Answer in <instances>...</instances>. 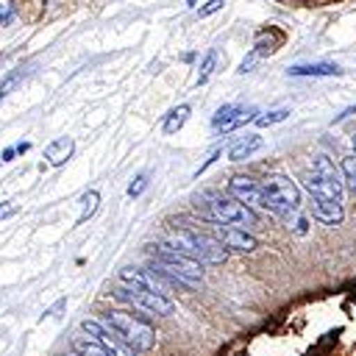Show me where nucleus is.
I'll return each mask as SVG.
<instances>
[{"instance_id": "23", "label": "nucleus", "mask_w": 356, "mask_h": 356, "mask_svg": "<svg viewBox=\"0 0 356 356\" xmlns=\"http://www.w3.org/2000/svg\"><path fill=\"white\" fill-rule=\"evenodd\" d=\"M289 117V108H275V111H264V114H256V125H275V122H281V120H286Z\"/></svg>"}, {"instance_id": "19", "label": "nucleus", "mask_w": 356, "mask_h": 356, "mask_svg": "<svg viewBox=\"0 0 356 356\" xmlns=\"http://www.w3.org/2000/svg\"><path fill=\"white\" fill-rule=\"evenodd\" d=\"M186 120H189V106H186V103L175 106V108L167 114V120H164V134H175Z\"/></svg>"}, {"instance_id": "27", "label": "nucleus", "mask_w": 356, "mask_h": 356, "mask_svg": "<svg viewBox=\"0 0 356 356\" xmlns=\"http://www.w3.org/2000/svg\"><path fill=\"white\" fill-rule=\"evenodd\" d=\"M19 78H22V70H14V72H11V75H8L6 81H3V86H0V100H3V97H6L8 92H11V86H14V83H17Z\"/></svg>"}, {"instance_id": "15", "label": "nucleus", "mask_w": 356, "mask_h": 356, "mask_svg": "<svg viewBox=\"0 0 356 356\" xmlns=\"http://www.w3.org/2000/svg\"><path fill=\"white\" fill-rule=\"evenodd\" d=\"M72 150H75L72 139H70V136H58V139H53V142L44 147V159H47L50 167H61V164L72 156Z\"/></svg>"}, {"instance_id": "10", "label": "nucleus", "mask_w": 356, "mask_h": 356, "mask_svg": "<svg viewBox=\"0 0 356 356\" xmlns=\"http://www.w3.org/2000/svg\"><path fill=\"white\" fill-rule=\"evenodd\" d=\"M81 328L108 353V356H136V350L134 348H128L108 325H103V320H83L81 323Z\"/></svg>"}, {"instance_id": "4", "label": "nucleus", "mask_w": 356, "mask_h": 356, "mask_svg": "<svg viewBox=\"0 0 356 356\" xmlns=\"http://www.w3.org/2000/svg\"><path fill=\"white\" fill-rule=\"evenodd\" d=\"M309 197H320V200H334L342 203V172L334 167V161L328 156H314L309 170H306V181H303Z\"/></svg>"}, {"instance_id": "33", "label": "nucleus", "mask_w": 356, "mask_h": 356, "mask_svg": "<svg viewBox=\"0 0 356 356\" xmlns=\"http://www.w3.org/2000/svg\"><path fill=\"white\" fill-rule=\"evenodd\" d=\"M353 147H356V136H353Z\"/></svg>"}, {"instance_id": "13", "label": "nucleus", "mask_w": 356, "mask_h": 356, "mask_svg": "<svg viewBox=\"0 0 356 356\" xmlns=\"http://www.w3.org/2000/svg\"><path fill=\"white\" fill-rule=\"evenodd\" d=\"M309 209H312V217L325 222V225H339L345 211H342V203H334V200H320V197H309Z\"/></svg>"}, {"instance_id": "21", "label": "nucleus", "mask_w": 356, "mask_h": 356, "mask_svg": "<svg viewBox=\"0 0 356 356\" xmlns=\"http://www.w3.org/2000/svg\"><path fill=\"white\" fill-rule=\"evenodd\" d=\"M217 61H220V53L211 47L206 56H203V61H200V67H197V83H206L209 78H211V72H214V67H217Z\"/></svg>"}, {"instance_id": "14", "label": "nucleus", "mask_w": 356, "mask_h": 356, "mask_svg": "<svg viewBox=\"0 0 356 356\" xmlns=\"http://www.w3.org/2000/svg\"><path fill=\"white\" fill-rule=\"evenodd\" d=\"M256 150H261V136H259V134H245L242 139H236V142L228 147V159H231V161H245V159H250Z\"/></svg>"}, {"instance_id": "25", "label": "nucleus", "mask_w": 356, "mask_h": 356, "mask_svg": "<svg viewBox=\"0 0 356 356\" xmlns=\"http://www.w3.org/2000/svg\"><path fill=\"white\" fill-rule=\"evenodd\" d=\"M147 186V172H139L134 181H131V186H128V195L131 197H136V195H142V189Z\"/></svg>"}, {"instance_id": "11", "label": "nucleus", "mask_w": 356, "mask_h": 356, "mask_svg": "<svg viewBox=\"0 0 356 356\" xmlns=\"http://www.w3.org/2000/svg\"><path fill=\"white\" fill-rule=\"evenodd\" d=\"M228 195L234 200H239L242 206H248L250 211L253 209H264V197H261V184L253 181V178H245V175H234L228 181Z\"/></svg>"}, {"instance_id": "2", "label": "nucleus", "mask_w": 356, "mask_h": 356, "mask_svg": "<svg viewBox=\"0 0 356 356\" xmlns=\"http://www.w3.org/2000/svg\"><path fill=\"white\" fill-rule=\"evenodd\" d=\"M164 245H170L172 250L184 253L200 264H220L228 256V250L214 236L200 234L197 228H172V231H167Z\"/></svg>"}, {"instance_id": "32", "label": "nucleus", "mask_w": 356, "mask_h": 356, "mask_svg": "<svg viewBox=\"0 0 356 356\" xmlns=\"http://www.w3.org/2000/svg\"><path fill=\"white\" fill-rule=\"evenodd\" d=\"M61 356H78V353H61Z\"/></svg>"}, {"instance_id": "16", "label": "nucleus", "mask_w": 356, "mask_h": 356, "mask_svg": "<svg viewBox=\"0 0 356 356\" xmlns=\"http://www.w3.org/2000/svg\"><path fill=\"white\" fill-rule=\"evenodd\" d=\"M286 72L289 75H312V78H317V75H339L342 70L337 64H328V61H314V64H295Z\"/></svg>"}, {"instance_id": "28", "label": "nucleus", "mask_w": 356, "mask_h": 356, "mask_svg": "<svg viewBox=\"0 0 356 356\" xmlns=\"http://www.w3.org/2000/svg\"><path fill=\"white\" fill-rule=\"evenodd\" d=\"M222 6H225V0H209L206 6H200V11H197V14H200V17H209V14H214V11H220Z\"/></svg>"}, {"instance_id": "30", "label": "nucleus", "mask_w": 356, "mask_h": 356, "mask_svg": "<svg viewBox=\"0 0 356 356\" xmlns=\"http://www.w3.org/2000/svg\"><path fill=\"white\" fill-rule=\"evenodd\" d=\"M14 153H17V147H6V150H3V159H0V161H11V159H14Z\"/></svg>"}, {"instance_id": "22", "label": "nucleus", "mask_w": 356, "mask_h": 356, "mask_svg": "<svg viewBox=\"0 0 356 356\" xmlns=\"http://www.w3.org/2000/svg\"><path fill=\"white\" fill-rule=\"evenodd\" d=\"M286 228H289L295 236H306V234H309V217L300 214V211H295V214L286 217Z\"/></svg>"}, {"instance_id": "8", "label": "nucleus", "mask_w": 356, "mask_h": 356, "mask_svg": "<svg viewBox=\"0 0 356 356\" xmlns=\"http://www.w3.org/2000/svg\"><path fill=\"white\" fill-rule=\"evenodd\" d=\"M120 284H122V286H134V289H145V292L170 298V284H167L159 273H153L150 267H147V270H142V267H122V270H120Z\"/></svg>"}, {"instance_id": "29", "label": "nucleus", "mask_w": 356, "mask_h": 356, "mask_svg": "<svg viewBox=\"0 0 356 356\" xmlns=\"http://www.w3.org/2000/svg\"><path fill=\"white\" fill-rule=\"evenodd\" d=\"M14 214H17V203H11V200L0 203V222H3L6 217H14Z\"/></svg>"}, {"instance_id": "12", "label": "nucleus", "mask_w": 356, "mask_h": 356, "mask_svg": "<svg viewBox=\"0 0 356 356\" xmlns=\"http://www.w3.org/2000/svg\"><path fill=\"white\" fill-rule=\"evenodd\" d=\"M214 239H217L225 250H236V253H250V250H256V245H259L250 231L231 228V225H217V222H214Z\"/></svg>"}, {"instance_id": "9", "label": "nucleus", "mask_w": 356, "mask_h": 356, "mask_svg": "<svg viewBox=\"0 0 356 356\" xmlns=\"http://www.w3.org/2000/svg\"><path fill=\"white\" fill-rule=\"evenodd\" d=\"M256 114H259V111H256L253 106L225 103V106H220V108L214 111V117H211V131H214V134H228V131H234V128H239V125L256 120Z\"/></svg>"}, {"instance_id": "18", "label": "nucleus", "mask_w": 356, "mask_h": 356, "mask_svg": "<svg viewBox=\"0 0 356 356\" xmlns=\"http://www.w3.org/2000/svg\"><path fill=\"white\" fill-rule=\"evenodd\" d=\"M270 50H273V47H264V39H259V42H256V47H253V50H250V53L242 58V64H239V70H236V72H239V75L250 72V70H253V67H256V64L264 58V53H270Z\"/></svg>"}, {"instance_id": "3", "label": "nucleus", "mask_w": 356, "mask_h": 356, "mask_svg": "<svg viewBox=\"0 0 356 356\" xmlns=\"http://www.w3.org/2000/svg\"><path fill=\"white\" fill-rule=\"evenodd\" d=\"M103 325H108L128 348L134 350H150L156 342V331L150 328V323L134 312H122V309H111L103 312Z\"/></svg>"}, {"instance_id": "1", "label": "nucleus", "mask_w": 356, "mask_h": 356, "mask_svg": "<svg viewBox=\"0 0 356 356\" xmlns=\"http://www.w3.org/2000/svg\"><path fill=\"white\" fill-rule=\"evenodd\" d=\"M150 256H153L150 270L159 273L170 286H195V284L203 281V264L178 253V250H172L164 242L150 245Z\"/></svg>"}, {"instance_id": "7", "label": "nucleus", "mask_w": 356, "mask_h": 356, "mask_svg": "<svg viewBox=\"0 0 356 356\" xmlns=\"http://www.w3.org/2000/svg\"><path fill=\"white\" fill-rule=\"evenodd\" d=\"M111 295H114L117 300H122V303L139 309V312H147V314H161V317H167V314L175 312V303H172L170 298L153 295V292H145V289H134V286H122V284H120V286L111 289Z\"/></svg>"}, {"instance_id": "24", "label": "nucleus", "mask_w": 356, "mask_h": 356, "mask_svg": "<svg viewBox=\"0 0 356 356\" xmlns=\"http://www.w3.org/2000/svg\"><path fill=\"white\" fill-rule=\"evenodd\" d=\"M97 200H100V195L92 189V192H86L83 195V211L78 214V222H86L92 214H95V209H97Z\"/></svg>"}, {"instance_id": "31", "label": "nucleus", "mask_w": 356, "mask_h": 356, "mask_svg": "<svg viewBox=\"0 0 356 356\" xmlns=\"http://www.w3.org/2000/svg\"><path fill=\"white\" fill-rule=\"evenodd\" d=\"M195 3H197V0H186V6H195Z\"/></svg>"}, {"instance_id": "26", "label": "nucleus", "mask_w": 356, "mask_h": 356, "mask_svg": "<svg viewBox=\"0 0 356 356\" xmlns=\"http://www.w3.org/2000/svg\"><path fill=\"white\" fill-rule=\"evenodd\" d=\"M14 3L11 0H0V25H8L14 19Z\"/></svg>"}, {"instance_id": "17", "label": "nucleus", "mask_w": 356, "mask_h": 356, "mask_svg": "<svg viewBox=\"0 0 356 356\" xmlns=\"http://www.w3.org/2000/svg\"><path fill=\"white\" fill-rule=\"evenodd\" d=\"M339 172H342V184L350 189V195H356V153H348V156H342Z\"/></svg>"}, {"instance_id": "5", "label": "nucleus", "mask_w": 356, "mask_h": 356, "mask_svg": "<svg viewBox=\"0 0 356 356\" xmlns=\"http://www.w3.org/2000/svg\"><path fill=\"white\" fill-rule=\"evenodd\" d=\"M261 197H264V209L278 217H289L300 211V192L289 175H281V172L267 175L261 181Z\"/></svg>"}, {"instance_id": "6", "label": "nucleus", "mask_w": 356, "mask_h": 356, "mask_svg": "<svg viewBox=\"0 0 356 356\" xmlns=\"http://www.w3.org/2000/svg\"><path fill=\"white\" fill-rule=\"evenodd\" d=\"M206 206H209V217L217 222V225H231V228H242V231H250L259 225V217L256 211H250L248 206H242L239 200H234L231 195H222V192H206Z\"/></svg>"}, {"instance_id": "20", "label": "nucleus", "mask_w": 356, "mask_h": 356, "mask_svg": "<svg viewBox=\"0 0 356 356\" xmlns=\"http://www.w3.org/2000/svg\"><path fill=\"white\" fill-rule=\"evenodd\" d=\"M72 345H75V353H78V356H108L92 337H75Z\"/></svg>"}]
</instances>
